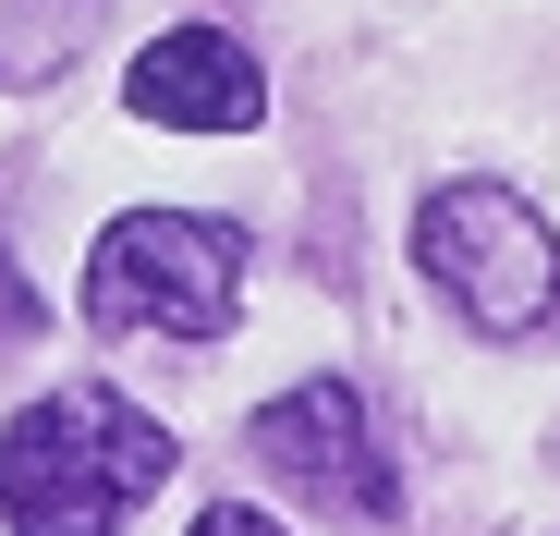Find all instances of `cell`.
Instances as JSON below:
<instances>
[{"label": "cell", "mask_w": 560, "mask_h": 536, "mask_svg": "<svg viewBox=\"0 0 560 536\" xmlns=\"http://www.w3.org/2000/svg\"><path fill=\"white\" fill-rule=\"evenodd\" d=\"M171 464L183 452L147 403H122L110 378H61L0 427V524L13 536H122Z\"/></svg>", "instance_id": "obj_1"}, {"label": "cell", "mask_w": 560, "mask_h": 536, "mask_svg": "<svg viewBox=\"0 0 560 536\" xmlns=\"http://www.w3.org/2000/svg\"><path fill=\"white\" fill-rule=\"evenodd\" d=\"M244 220L220 208H122L85 244V317L98 329H171V341H220L244 317Z\"/></svg>", "instance_id": "obj_2"}, {"label": "cell", "mask_w": 560, "mask_h": 536, "mask_svg": "<svg viewBox=\"0 0 560 536\" xmlns=\"http://www.w3.org/2000/svg\"><path fill=\"white\" fill-rule=\"evenodd\" d=\"M415 268L451 293V317L488 329V341H524L560 305V232L512 184H439L415 208Z\"/></svg>", "instance_id": "obj_3"}, {"label": "cell", "mask_w": 560, "mask_h": 536, "mask_svg": "<svg viewBox=\"0 0 560 536\" xmlns=\"http://www.w3.org/2000/svg\"><path fill=\"white\" fill-rule=\"evenodd\" d=\"M244 452H256L268 476H293V488L341 500V512H402L390 452H378V427H365V391H353V378H305V391H280V403L244 427Z\"/></svg>", "instance_id": "obj_4"}, {"label": "cell", "mask_w": 560, "mask_h": 536, "mask_svg": "<svg viewBox=\"0 0 560 536\" xmlns=\"http://www.w3.org/2000/svg\"><path fill=\"white\" fill-rule=\"evenodd\" d=\"M135 110L171 123V135H244V123L268 110V73H256V49L220 37V25H171L159 49H135Z\"/></svg>", "instance_id": "obj_5"}, {"label": "cell", "mask_w": 560, "mask_h": 536, "mask_svg": "<svg viewBox=\"0 0 560 536\" xmlns=\"http://www.w3.org/2000/svg\"><path fill=\"white\" fill-rule=\"evenodd\" d=\"M85 25H98V0H0V85H49Z\"/></svg>", "instance_id": "obj_6"}, {"label": "cell", "mask_w": 560, "mask_h": 536, "mask_svg": "<svg viewBox=\"0 0 560 536\" xmlns=\"http://www.w3.org/2000/svg\"><path fill=\"white\" fill-rule=\"evenodd\" d=\"M196 536H280V524H268L256 500H208V512H196Z\"/></svg>", "instance_id": "obj_7"}]
</instances>
